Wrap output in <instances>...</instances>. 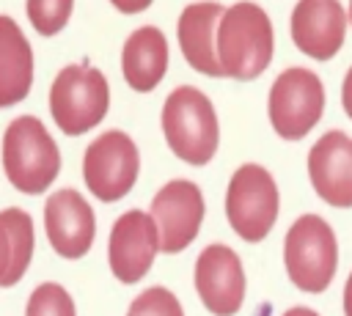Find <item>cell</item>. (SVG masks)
I'll return each instance as SVG.
<instances>
[{
  "label": "cell",
  "instance_id": "cell-22",
  "mask_svg": "<svg viewBox=\"0 0 352 316\" xmlns=\"http://www.w3.org/2000/svg\"><path fill=\"white\" fill-rule=\"evenodd\" d=\"M341 104H344V113L352 118V66H349V71L341 82Z\"/></svg>",
  "mask_w": 352,
  "mask_h": 316
},
{
  "label": "cell",
  "instance_id": "cell-20",
  "mask_svg": "<svg viewBox=\"0 0 352 316\" xmlns=\"http://www.w3.org/2000/svg\"><path fill=\"white\" fill-rule=\"evenodd\" d=\"M25 316H77L69 291L58 283H41L25 308Z\"/></svg>",
  "mask_w": 352,
  "mask_h": 316
},
{
  "label": "cell",
  "instance_id": "cell-12",
  "mask_svg": "<svg viewBox=\"0 0 352 316\" xmlns=\"http://www.w3.org/2000/svg\"><path fill=\"white\" fill-rule=\"evenodd\" d=\"M346 11L338 0H297L292 8V41L294 47L314 58L330 60L346 36Z\"/></svg>",
  "mask_w": 352,
  "mask_h": 316
},
{
  "label": "cell",
  "instance_id": "cell-3",
  "mask_svg": "<svg viewBox=\"0 0 352 316\" xmlns=\"http://www.w3.org/2000/svg\"><path fill=\"white\" fill-rule=\"evenodd\" d=\"M3 170L25 192H44L60 173V151L47 126L33 115H16L3 132Z\"/></svg>",
  "mask_w": 352,
  "mask_h": 316
},
{
  "label": "cell",
  "instance_id": "cell-17",
  "mask_svg": "<svg viewBox=\"0 0 352 316\" xmlns=\"http://www.w3.org/2000/svg\"><path fill=\"white\" fill-rule=\"evenodd\" d=\"M33 82V49L22 27L0 14V107L22 102Z\"/></svg>",
  "mask_w": 352,
  "mask_h": 316
},
{
  "label": "cell",
  "instance_id": "cell-5",
  "mask_svg": "<svg viewBox=\"0 0 352 316\" xmlns=\"http://www.w3.org/2000/svg\"><path fill=\"white\" fill-rule=\"evenodd\" d=\"M283 261L289 280L300 291H324L338 267V242L333 228L319 214L297 217L283 242Z\"/></svg>",
  "mask_w": 352,
  "mask_h": 316
},
{
  "label": "cell",
  "instance_id": "cell-7",
  "mask_svg": "<svg viewBox=\"0 0 352 316\" xmlns=\"http://www.w3.org/2000/svg\"><path fill=\"white\" fill-rule=\"evenodd\" d=\"M226 217L236 236L261 242L278 220V187L261 165H242L234 170L226 192Z\"/></svg>",
  "mask_w": 352,
  "mask_h": 316
},
{
  "label": "cell",
  "instance_id": "cell-4",
  "mask_svg": "<svg viewBox=\"0 0 352 316\" xmlns=\"http://www.w3.org/2000/svg\"><path fill=\"white\" fill-rule=\"evenodd\" d=\"M110 104V88L99 69L91 63L63 66L50 85V113L60 132L82 135L94 129Z\"/></svg>",
  "mask_w": 352,
  "mask_h": 316
},
{
  "label": "cell",
  "instance_id": "cell-23",
  "mask_svg": "<svg viewBox=\"0 0 352 316\" xmlns=\"http://www.w3.org/2000/svg\"><path fill=\"white\" fill-rule=\"evenodd\" d=\"M121 14H138V11H143V8H148L151 5V0H110Z\"/></svg>",
  "mask_w": 352,
  "mask_h": 316
},
{
  "label": "cell",
  "instance_id": "cell-24",
  "mask_svg": "<svg viewBox=\"0 0 352 316\" xmlns=\"http://www.w3.org/2000/svg\"><path fill=\"white\" fill-rule=\"evenodd\" d=\"M344 313L352 316V272H349L346 286H344Z\"/></svg>",
  "mask_w": 352,
  "mask_h": 316
},
{
  "label": "cell",
  "instance_id": "cell-15",
  "mask_svg": "<svg viewBox=\"0 0 352 316\" xmlns=\"http://www.w3.org/2000/svg\"><path fill=\"white\" fill-rule=\"evenodd\" d=\"M223 5L214 0H198L190 3L176 25V36H179V47L184 60L209 77H223V66L217 58V25L223 16Z\"/></svg>",
  "mask_w": 352,
  "mask_h": 316
},
{
  "label": "cell",
  "instance_id": "cell-11",
  "mask_svg": "<svg viewBox=\"0 0 352 316\" xmlns=\"http://www.w3.org/2000/svg\"><path fill=\"white\" fill-rule=\"evenodd\" d=\"M195 291L209 313L234 316L245 300V269L226 245H209L195 261Z\"/></svg>",
  "mask_w": 352,
  "mask_h": 316
},
{
  "label": "cell",
  "instance_id": "cell-18",
  "mask_svg": "<svg viewBox=\"0 0 352 316\" xmlns=\"http://www.w3.org/2000/svg\"><path fill=\"white\" fill-rule=\"evenodd\" d=\"M33 220L28 212L11 206L0 212V286L22 280L33 256Z\"/></svg>",
  "mask_w": 352,
  "mask_h": 316
},
{
  "label": "cell",
  "instance_id": "cell-14",
  "mask_svg": "<svg viewBox=\"0 0 352 316\" xmlns=\"http://www.w3.org/2000/svg\"><path fill=\"white\" fill-rule=\"evenodd\" d=\"M308 176L316 195L338 209L352 206V137L341 129L324 132L308 151Z\"/></svg>",
  "mask_w": 352,
  "mask_h": 316
},
{
  "label": "cell",
  "instance_id": "cell-9",
  "mask_svg": "<svg viewBox=\"0 0 352 316\" xmlns=\"http://www.w3.org/2000/svg\"><path fill=\"white\" fill-rule=\"evenodd\" d=\"M160 250V231L151 214L140 209L124 212L110 231L107 261L110 272L121 283H138L151 269V261Z\"/></svg>",
  "mask_w": 352,
  "mask_h": 316
},
{
  "label": "cell",
  "instance_id": "cell-8",
  "mask_svg": "<svg viewBox=\"0 0 352 316\" xmlns=\"http://www.w3.org/2000/svg\"><path fill=\"white\" fill-rule=\"evenodd\" d=\"M140 170V154L138 146L126 132L110 129L102 132L82 157V179L85 187L104 203L124 198Z\"/></svg>",
  "mask_w": 352,
  "mask_h": 316
},
{
  "label": "cell",
  "instance_id": "cell-2",
  "mask_svg": "<svg viewBox=\"0 0 352 316\" xmlns=\"http://www.w3.org/2000/svg\"><path fill=\"white\" fill-rule=\"evenodd\" d=\"M160 124L168 148L179 159L190 165H206L214 157L220 140L217 115L209 96L195 85H179L168 93Z\"/></svg>",
  "mask_w": 352,
  "mask_h": 316
},
{
  "label": "cell",
  "instance_id": "cell-6",
  "mask_svg": "<svg viewBox=\"0 0 352 316\" xmlns=\"http://www.w3.org/2000/svg\"><path fill=\"white\" fill-rule=\"evenodd\" d=\"M267 113H270L272 129L283 140L305 137L324 113L322 80L305 66H292L280 71L270 88Z\"/></svg>",
  "mask_w": 352,
  "mask_h": 316
},
{
  "label": "cell",
  "instance_id": "cell-10",
  "mask_svg": "<svg viewBox=\"0 0 352 316\" xmlns=\"http://www.w3.org/2000/svg\"><path fill=\"white\" fill-rule=\"evenodd\" d=\"M148 214L154 217L160 231V250L182 253L198 236L204 220V195L198 184L187 179H173L154 195Z\"/></svg>",
  "mask_w": 352,
  "mask_h": 316
},
{
  "label": "cell",
  "instance_id": "cell-1",
  "mask_svg": "<svg viewBox=\"0 0 352 316\" xmlns=\"http://www.w3.org/2000/svg\"><path fill=\"white\" fill-rule=\"evenodd\" d=\"M275 52V33L267 11L250 0L228 5L217 25V58L223 77L253 80L258 77Z\"/></svg>",
  "mask_w": 352,
  "mask_h": 316
},
{
  "label": "cell",
  "instance_id": "cell-26",
  "mask_svg": "<svg viewBox=\"0 0 352 316\" xmlns=\"http://www.w3.org/2000/svg\"><path fill=\"white\" fill-rule=\"evenodd\" d=\"M346 16H349V25H352V0H349V8H346Z\"/></svg>",
  "mask_w": 352,
  "mask_h": 316
},
{
  "label": "cell",
  "instance_id": "cell-25",
  "mask_svg": "<svg viewBox=\"0 0 352 316\" xmlns=\"http://www.w3.org/2000/svg\"><path fill=\"white\" fill-rule=\"evenodd\" d=\"M283 316H319L316 311H311V308H302V305H297V308H289Z\"/></svg>",
  "mask_w": 352,
  "mask_h": 316
},
{
  "label": "cell",
  "instance_id": "cell-21",
  "mask_svg": "<svg viewBox=\"0 0 352 316\" xmlns=\"http://www.w3.org/2000/svg\"><path fill=\"white\" fill-rule=\"evenodd\" d=\"M126 316H184V311L168 289L151 286V289H146L143 294L135 297Z\"/></svg>",
  "mask_w": 352,
  "mask_h": 316
},
{
  "label": "cell",
  "instance_id": "cell-13",
  "mask_svg": "<svg viewBox=\"0 0 352 316\" xmlns=\"http://www.w3.org/2000/svg\"><path fill=\"white\" fill-rule=\"evenodd\" d=\"M44 228L60 258H82L96 234L94 209L77 190H58L44 203Z\"/></svg>",
  "mask_w": 352,
  "mask_h": 316
},
{
  "label": "cell",
  "instance_id": "cell-16",
  "mask_svg": "<svg viewBox=\"0 0 352 316\" xmlns=\"http://www.w3.org/2000/svg\"><path fill=\"white\" fill-rule=\"evenodd\" d=\"M121 71L129 88L154 91L168 71V38L160 27L143 25L132 30L121 47Z\"/></svg>",
  "mask_w": 352,
  "mask_h": 316
},
{
  "label": "cell",
  "instance_id": "cell-19",
  "mask_svg": "<svg viewBox=\"0 0 352 316\" xmlns=\"http://www.w3.org/2000/svg\"><path fill=\"white\" fill-rule=\"evenodd\" d=\"M74 0H25V11L36 33L55 36L72 16Z\"/></svg>",
  "mask_w": 352,
  "mask_h": 316
}]
</instances>
